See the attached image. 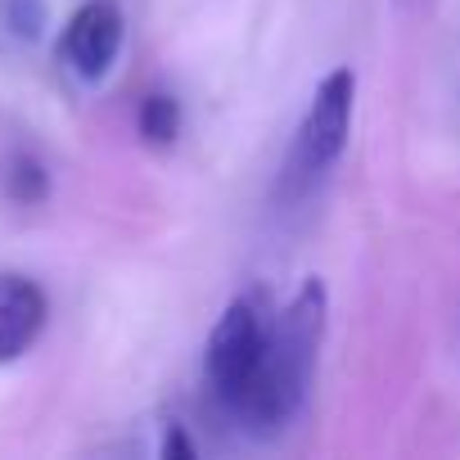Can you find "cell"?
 Instances as JSON below:
<instances>
[{
    "mask_svg": "<svg viewBox=\"0 0 460 460\" xmlns=\"http://www.w3.org/2000/svg\"><path fill=\"white\" fill-rule=\"evenodd\" d=\"M136 127H140V136H145L149 145H172V140H176V131H181V104H176L172 95L154 91V95H145V100H140Z\"/></svg>",
    "mask_w": 460,
    "mask_h": 460,
    "instance_id": "obj_6",
    "label": "cell"
},
{
    "mask_svg": "<svg viewBox=\"0 0 460 460\" xmlns=\"http://www.w3.org/2000/svg\"><path fill=\"white\" fill-rule=\"evenodd\" d=\"M163 456H185V460L194 456V442L181 433V424H172V429H167V438H163Z\"/></svg>",
    "mask_w": 460,
    "mask_h": 460,
    "instance_id": "obj_8",
    "label": "cell"
},
{
    "mask_svg": "<svg viewBox=\"0 0 460 460\" xmlns=\"http://www.w3.org/2000/svg\"><path fill=\"white\" fill-rule=\"evenodd\" d=\"M402 5H424V0H402Z\"/></svg>",
    "mask_w": 460,
    "mask_h": 460,
    "instance_id": "obj_9",
    "label": "cell"
},
{
    "mask_svg": "<svg viewBox=\"0 0 460 460\" xmlns=\"http://www.w3.org/2000/svg\"><path fill=\"white\" fill-rule=\"evenodd\" d=\"M321 334H325V285L307 280L267 334V357H262L258 384H253L249 402L240 406L244 424L280 429L298 415V406L312 388V366H316Z\"/></svg>",
    "mask_w": 460,
    "mask_h": 460,
    "instance_id": "obj_1",
    "label": "cell"
},
{
    "mask_svg": "<svg viewBox=\"0 0 460 460\" xmlns=\"http://www.w3.org/2000/svg\"><path fill=\"white\" fill-rule=\"evenodd\" d=\"M50 303L37 280L28 276H0V366L19 361L46 330Z\"/></svg>",
    "mask_w": 460,
    "mask_h": 460,
    "instance_id": "obj_5",
    "label": "cell"
},
{
    "mask_svg": "<svg viewBox=\"0 0 460 460\" xmlns=\"http://www.w3.org/2000/svg\"><path fill=\"white\" fill-rule=\"evenodd\" d=\"M122 37H127V23H122V10L113 5V0H86V5L68 19V28H64L59 59L68 64L73 77L100 82L118 64Z\"/></svg>",
    "mask_w": 460,
    "mask_h": 460,
    "instance_id": "obj_4",
    "label": "cell"
},
{
    "mask_svg": "<svg viewBox=\"0 0 460 460\" xmlns=\"http://www.w3.org/2000/svg\"><path fill=\"white\" fill-rule=\"evenodd\" d=\"M267 334H271V325H267L262 307L253 298H235L221 312V321L208 339V384H212L217 402L230 406L235 415L258 384V370L267 357Z\"/></svg>",
    "mask_w": 460,
    "mask_h": 460,
    "instance_id": "obj_2",
    "label": "cell"
},
{
    "mask_svg": "<svg viewBox=\"0 0 460 460\" xmlns=\"http://www.w3.org/2000/svg\"><path fill=\"white\" fill-rule=\"evenodd\" d=\"M352 104H357V73L352 68H334L307 113H303V127H298V140H294V163L289 172H298L303 181H316L321 172H330L348 145V131H352Z\"/></svg>",
    "mask_w": 460,
    "mask_h": 460,
    "instance_id": "obj_3",
    "label": "cell"
},
{
    "mask_svg": "<svg viewBox=\"0 0 460 460\" xmlns=\"http://www.w3.org/2000/svg\"><path fill=\"white\" fill-rule=\"evenodd\" d=\"M5 190H10L14 203H41L50 194V176L32 154H14L10 167H5Z\"/></svg>",
    "mask_w": 460,
    "mask_h": 460,
    "instance_id": "obj_7",
    "label": "cell"
}]
</instances>
